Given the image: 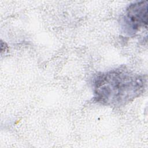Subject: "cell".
<instances>
[{
  "label": "cell",
  "instance_id": "obj_1",
  "mask_svg": "<svg viewBox=\"0 0 148 148\" xmlns=\"http://www.w3.org/2000/svg\"><path fill=\"white\" fill-rule=\"evenodd\" d=\"M146 83V75L125 68L102 72L97 75L93 82L94 99L109 106H123L144 92Z\"/></svg>",
  "mask_w": 148,
  "mask_h": 148
},
{
  "label": "cell",
  "instance_id": "obj_2",
  "mask_svg": "<svg viewBox=\"0 0 148 148\" xmlns=\"http://www.w3.org/2000/svg\"><path fill=\"white\" fill-rule=\"evenodd\" d=\"M148 2L142 1L130 4L124 17V28L127 33H135L147 28Z\"/></svg>",
  "mask_w": 148,
  "mask_h": 148
}]
</instances>
